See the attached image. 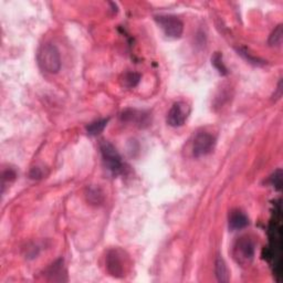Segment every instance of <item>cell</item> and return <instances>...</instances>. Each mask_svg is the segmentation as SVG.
<instances>
[{"instance_id":"obj_16","label":"cell","mask_w":283,"mask_h":283,"mask_svg":"<svg viewBox=\"0 0 283 283\" xmlns=\"http://www.w3.org/2000/svg\"><path fill=\"white\" fill-rule=\"evenodd\" d=\"M270 181H271L274 188L280 190L282 187V170L278 169L277 172L272 175V177L270 178Z\"/></svg>"},{"instance_id":"obj_10","label":"cell","mask_w":283,"mask_h":283,"mask_svg":"<svg viewBox=\"0 0 283 283\" xmlns=\"http://www.w3.org/2000/svg\"><path fill=\"white\" fill-rule=\"evenodd\" d=\"M215 272L217 280L219 282H228L229 281V271L227 264L222 257L218 256L215 262Z\"/></svg>"},{"instance_id":"obj_2","label":"cell","mask_w":283,"mask_h":283,"mask_svg":"<svg viewBox=\"0 0 283 283\" xmlns=\"http://www.w3.org/2000/svg\"><path fill=\"white\" fill-rule=\"evenodd\" d=\"M232 256L237 263L240 265H249L255 257V243L248 236H243L237 239L232 248Z\"/></svg>"},{"instance_id":"obj_5","label":"cell","mask_w":283,"mask_h":283,"mask_svg":"<svg viewBox=\"0 0 283 283\" xmlns=\"http://www.w3.org/2000/svg\"><path fill=\"white\" fill-rule=\"evenodd\" d=\"M106 269L111 276L123 278L126 273V257L121 249H112L106 255Z\"/></svg>"},{"instance_id":"obj_4","label":"cell","mask_w":283,"mask_h":283,"mask_svg":"<svg viewBox=\"0 0 283 283\" xmlns=\"http://www.w3.org/2000/svg\"><path fill=\"white\" fill-rule=\"evenodd\" d=\"M156 22L168 38L178 39L184 32V23L174 15H160L155 17Z\"/></svg>"},{"instance_id":"obj_7","label":"cell","mask_w":283,"mask_h":283,"mask_svg":"<svg viewBox=\"0 0 283 283\" xmlns=\"http://www.w3.org/2000/svg\"><path fill=\"white\" fill-rule=\"evenodd\" d=\"M190 114V107L185 102H176L173 104L167 113V124L172 127H180L185 124Z\"/></svg>"},{"instance_id":"obj_18","label":"cell","mask_w":283,"mask_h":283,"mask_svg":"<svg viewBox=\"0 0 283 283\" xmlns=\"http://www.w3.org/2000/svg\"><path fill=\"white\" fill-rule=\"evenodd\" d=\"M41 172L39 170V168H33L30 173V177L31 178H40L41 177Z\"/></svg>"},{"instance_id":"obj_13","label":"cell","mask_w":283,"mask_h":283,"mask_svg":"<svg viewBox=\"0 0 283 283\" xmlns=\"http://www.w3.org/2000/svg\"><path fill=\"white\" fill-rule=\"evenodd\" d=\"M141 80V74L136 72H126L123 74L122 84L126 87H134Z\"/></svg>"},{"instance_id":"obj_6","label":"cell","mask_w":283,"mask_h":283,"mask_svg":"<svg viewBox=\"0 0 283 283\" xmlns=\"http://www.w3.org/2000/svg\"><path fill=\"white\" fill-rule=\"evenodd\" d=\"M217 139L209 132L202 131L197 133L193 141V155L195 157H202L210 154L216 146Z\"/></svg>"},{"instance_id":"obj_15","label":"cell","mask_w":283,"mask_h":283,"mask_svg":"<svg viewBox=\"0 0 283 283\" xmlns=\"http://www.w3.org/2000/svg\"><path fill=\"white\" fill-rule=\"evenodd\" d=\"M211 63L216 69L218 70V72L220 74H222V76H226V74L228 73V70H227L226 65H224L223 61H222V56L220 55L219 52H216L214 57L211 58Z\"/></svg>"},{"instance_id":"obj_17","label":"cell","mask_w":283,"mask_h":283,"mask_svg":"<svg viewBox=\"0 0 283 283\" xmlns=\"http://www.w3.org/2000/svg\"><path fill=\"white\" fill-rule=\"evenodd\" d=\"M16 177H17V174L14 169H7L3 172L2 174V186L6 184V182H14L16 180Z\"/></svg>"},{"instance_id":"obj_8","label":"cell","mask_w":283,"mask_h":283,"mask_svg":"<svg viewBox=\"0 0 283 283\" xmlns=\"http://www.w3.org/2000/svg\"><path fill=\"white\" fill-rule=\"evenodd\" d=\"M249 224V218L247 215L239 209L232 210L229 214V229L232 231L241 230Z\"/></svg>"},{"instance_id":"obj_1","label":"cell","mask_w":283,"mask_h":283,"mask_svg":"<svg viewBox=\"0 0 283 283\" xmlns=\"http://www.w3.org/2000/svg\"><path fill=\"white\" fill-rule=\"evenodd\" d=\"M37 60L40 68L47 73L56 74L61 69L60 51L52 43L48 42L41 45L37 53Z\"/></svg>"},{"instance_id":"obj_12","label":"cell","mask_w":283,"mask_h":283,"mask_svg":"<svg viewBox=\"0 0 283 283\" xmlns=\"http://www.w3.org/2000/svg\"><path fill=\"white\" fill-rule=\"evenodd\" d=\"M107 122H109V120L107 119H103V120H99V121H95V122H92L89 125L86 126V132L89 135H99L100 133H102L104 131V128L106 127L107 125Z\"/></svg>"},{"instance_id":"obj_14","label":"cell","mask_w":283,"mask_h":283,"mask_svg":"<svg viewBox=\"0 0 283 283\" xmlns=\"http://www.w3.org/2000/svg\"><path fill=\"white\" fill-rule=\"evenodd\" d=\"M283 39V30H282V24H279V26L274 29L273 32L271 33L269 38V44L272 45V47H279L282 43Z\"/></svg>"},{"instance_id":"obj_11","label":"cell","mask_w":283,"mask_h":283,"mask_svg":"<svg viewBox=\"0 0 283 283\" xmlns=\"http://www.w3.org/2000/svg\"><path fill=\"white\" fill-rule=\"evenodd\" d=\"M86 198L92 205H101L104 201V194L99 187H89L86 191Z\"/></svg>"},{"instance_id":"obj_9","label":"cell","mask_w":283,"mask_h":283,"mask_svg":"<svg viewBox=\"0 0 283 283\" xmlns=\"http://www.w3.org/2000/svg\"><path fill=\"white\" fill-rule=\"evenodd\" d=\"M65 269L63 264V260L59 259L55 263H52L47 269V276L50 277V280L52 281H65V279L62 277L65 276Z\"/></svg>"},{"instance_id":"obj_3","label":"cell","mask_w":283,"mask_h":283,"mask_svg":"<svg viewBox=\"0 0 283 283\" xmlns=\"http://www.w3.org/2000/svg\"><path fill=\"white\" fill-rule=\"evenodd\" d=\"M100 148H101L102 158L105 167L114 175L122 173L123 162L118 149L107 141H103L101 145H100Z\"/></svg>"}]
</instances>
